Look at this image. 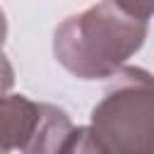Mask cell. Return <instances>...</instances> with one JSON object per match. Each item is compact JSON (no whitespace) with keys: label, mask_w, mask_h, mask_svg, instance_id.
I'll return each instance as SVG.
<instances>
[{"label":"cell","mask_w":154,"mask_h":154,"mask_svg":"<svg viewBox=\"0 0 154 154\" xmlns=\"http://www.w3.org/2000/svg\"><path fill=\"white\" fill-rule=\"evenodd\" d=\"M149 14H154V5H91L58 24L53 55L79 79L113 77L142 48L149 31Z\"/></svg>","instance_id":"1"},{"label":"cell","mask_w":154,"mask_h":154,"mask_svg":"<svg viewBox=\"0 0 154 154\" xmlns=\"http://www.w3.org/2000/svg\"><path fill=\"white\" fill-rule=\"evenodd\" d=\"M91 130L111 154H154V75L125 65L91 108Z\"/></svg>","instance_id":"2"},{"label":"cell","mask_w":154,"mask_h":154,"mask_svg":"<svg viewBox=\"0 0 154 154\" xmlns=\"http://www.w3.org/2000/svg\"><path fill=\"white\" fill-rule=\"evenodd\" d=\"M41 103L22 96L7 94L2 99V152L10 154L12 149H24L31 140L36 123H38Z\"/></svg>","instance_id":"3"},{"label":"cell","mask_w":154,"mask_h":154,"mask_svg":"<svg viewBox=\"0 0 154 154\" xmlns=\"http://www.w3.org/2000/svg\"><path fill=\"white\" fill-rule=\"evenodd\" d=\"M72 130V120L63 108L53 103H41L36 130L22 149V154H58Z\"/></svg>","instance_id":"4"},{"label":"cell","mask_w":154,"mask_h":154,"mask_svg":"<svg viewBox=\"0 0 154 154\" xmlns=\"http://www.w3.org/2000/svg\"><path fill=\"white\" fill-rule=\"evenodd\" d=\"M58 154H111V149L91 130V125H79L70 132Z\"/></svg>","instance_id":"5"}]
</instances>
